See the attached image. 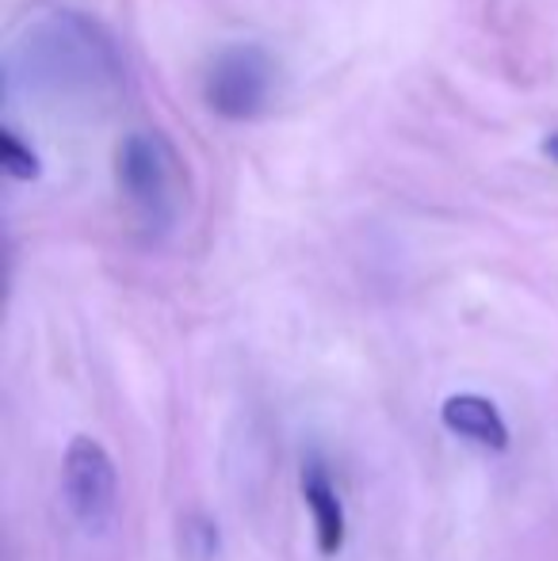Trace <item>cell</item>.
Segmentation results:
<instances>
[{"label":"cell","instance_id":"9","mask_svg":"<svg viewBox=\"0 0 558 561\" xmlns=\"http://www.w3.org/2000/svg\"><path fill=\"white\" fill-rule=\"evenodd\" d=\"M547 157H551V161L558 164V134H551V138H547Z\"/></svg>","mask_w":558,"mask_h":561},{"label":"cell","instance_id":"3","mask_svg":"<svg viewBox=\"0 0 558 561\" xmlns=\"http://www.w3.org/2000/svg\"><path fill=\"white\" fill-rule=\"evenodd\" d=\"M276 92V66L272 54L257 43H230L207 61L203 73V100L215 115L230 123L257 118L272 104Z\"/></svg>","mask_w":558,"mask_h":561},{"label":"cell","instance_id":"5","mask_svg":"<svg viewBox=\"0 0 558 561\" xmlns=\"http://www.w3.org/2000/svg\"><path fill=\"white\" fill-rule=\"evenodd\" d=\"M440 421L452 436L478 444L486 450H505L509 447V424L501 416V409L482 393H452L440 405Z\"/></svg>","mask_w":558,"mask_h":561},{"label":"cell","instance_id":"8","mask_svg":"<svg viewBox=\"0 0 558 561\" xmlns=\"http://www.w3.org/2000/svg\"><path fill=\"white\" fill-rule=\"evenodd\" d=\"M184 554L195 561H210L218 554V527L203 516H192L184 524Z\"/></svg>","mask_w":558,"mask_h":561},{"label":"cell","instance_id":"6","mask_svg":"<svg viewBox=\"0 0 558 561\" xmlns=\"http://www.w3.org/2000/svg\"><path fill=\"white\" fill-rule=\"evenodd\" d=\"M303 501L314 516V535H318V550L326 558H337L344 550V535H349V524H344V504H341V493L337 485L329 481V470L310 458L303 466Z\"/></svg>","mask_w":558,"mask_h":561},{"label":"cell","instance_id":"7","mask_svg":"<svg viewBox=\"0 0 558 561\" xmlns=\"http://www.w3.org/2000/svg\"><path fill=\"white\" fill-rule=\"evenodd\" d=\"M0 161H4V172L12 180H38L43 176V161H38V153L27 146V141L20 138V134L8 126L4 134H0Z\"/></svg>","mask_w":558,"mask_h":561},{"label":"cell","instance_id":"2","mask_svg":"<svg viewBox=\"0 0 558 561\" xmlns=\"http://www.w3.org/2000/svg\"><path fill=\"white\" fill-rule=\"evenodd\" d=\"M115 176L127 207L135 210L141 229L153 237L169 233L180 218L184 169L172 141L157 130H135L115 153Z\"/></svg>","mask_w":558,"mask_h":561},{"label":"cell","instance_id":"4","mask_svg":"<svg viewBox=\"0 0 558 561\" xmlns=\"http://www.w3.org/2000/svg\"><path fill=\"white\" fill-rule=\"evenodd\" d=\"M61 496L84 531H104L119 508V473L107 447L92 436H73L61 458Z\"/></svg>","mask_w":558,"mask_h":561},{"label":"cell","instance_id":"1","mask_svg":"<svg viewBox=\"0 0 558 561\" xmlns=\"http://www.w3.org/2000/svg\"><path fill=\"white\" fill-rule=\"evenodd\" d=\"M123 54L92 15L46 4L23 15L4 43L8 100L50 112H96L123 92Z\"/></svg>","mask_w":558,"mask_h":561}]
</instances>
